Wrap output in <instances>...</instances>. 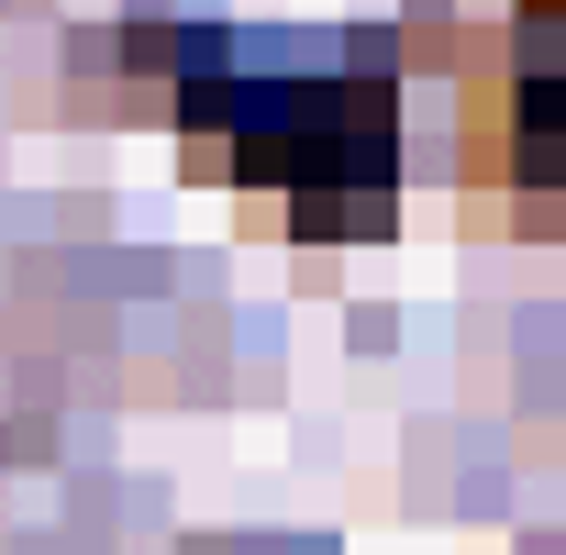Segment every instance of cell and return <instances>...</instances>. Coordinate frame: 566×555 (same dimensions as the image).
Wrapping results in <instances>:
<instances>
[{"label": "cell", "mask_w": 566, "mask_h": 555, "mask_svg": "<svg viewBox=\"0 0 566 555\" xmlns=\"http://www.w3.org/2000/svg\"><path fill=\"white\" fill-rule=\"evenodd\" d=\"M178 123H189V145H222L200 167H222L244 189H290L312 233H334L345 200L400 178V112L378 78H233V67H211V78H189Z\"/></svg>", "instance_id": "obj_1"}, {"label": "cell", "mask_w": 566, "mask_h": 555, "mask_svg": "<svg viewBox=\"0 0 566 555\" xmlns=\"http://www.w3.org/2000/svg\"><path fill=\"white\" fill-rule=\"evenodd\" d=\"M467 189L566 211V0H500L467 56Z\"/></svg>", "instance_id": "obj_2"}]
</instances>
